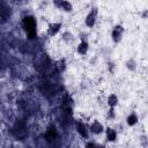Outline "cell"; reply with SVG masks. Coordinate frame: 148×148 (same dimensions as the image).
Segmentation results:
<instances>
[{"label": "cell", "instance_id": "cell-1", "mask_svg": "<svg viewBox=\"0 0 148 148\" xmlns=\"http://www.w3.org/2000/svg\"><path fill=\"white\" fill-rule=\"evenodd\" d=\"M23 27L27 32V35L30 38H34L36 36V21L32 16H27L23 20Z\"/></svg>", "mask_w": 148, "mask_h": 148}, {"label": "cell", "instance_id": "cell-2", "mask_svg": "<svg viewBox=\"0 0 148 148\" xmlns=\"http://www.w3.org/2000/svg\"><path fill=\"white\" fill-rule=\"evenodd\" d=\"M106 138H108L109 140L113 141V140L116 139V132H114L113 130H111V128H108V130H106Z\"/></svg>", "mask_w": 148, "mask_h": 148}, {"label": "cell", "instance_id": "cell-3", "mask_svg": "<svg viewBox=\"0 0 148 148\" xmlns=\"http://www.w3.org/2000/svg\"><path fill=\"white\" fill-rule=\"evenodd\" d=\"M136 120H138V118H136V116L135 114H130L128 116V118H127V123L130 124V125H134L135 123H136Z\"/></svg>", "mask_w": 148, "mask_h": 148}, {"label": "cell", "instance_id": "cell-4", "mask_svg": "<svg viewBox=\"0 0 148 148\" xmlns=\"http://www.w3.org/2000/svg\"><path fill=\"white\" fill-rule=\"evenodd\" d=\"M87 51V44L86 43H81L80 46H79V52L80 53H84Z\"/></svg>", "mask_w": 148, "mask_h": 148}]
</instances>
